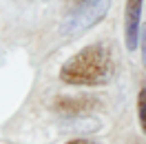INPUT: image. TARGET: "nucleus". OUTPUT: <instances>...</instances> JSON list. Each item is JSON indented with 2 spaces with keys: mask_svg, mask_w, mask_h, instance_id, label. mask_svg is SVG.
Wrapping results in <instances>:
<instances>
[{
  "mask_svg": "<svg viewBox=\"0 0 146 144\" xmlns=\"http://www.w3.org/2000/svg\"><path fill=\"white\" fill-rule=\"evenodd\" d=\"M139 42H142V58H144V64H146V25L144 29H139Z\"/></svg>",
  "mask_w": 146,
  "mask_h": 144,
  "instance_id": "7",
  "label": "nucleus"
},
{
  "mask_svg": "<svg viewBox=\"0 0 146 144\" xmlns=\"http://www.w3.org/2000/svg\"><path fill=\"white\" fill-rule=\"evenodd\" d=\"M69 9L62 20L60 33L62 36H80L93 25H98L106 11H109L111 0H66Z\"/></svg>",
  "mask_w": 146,
  "mask_h": 144,
  "instance_id": "2",
  "label": "nucleus"
},
{
  "mask_svg": "<svg viewBox=\"0 0 146 144\" xmlns=\"http://www.w3.org/2000/svg\"><path fill=\"white\" fill-rule=\"evenodd\" d=\"M64 144H102V142L91 140V137H73V140H69V142H64Z\"/></svg>",
  "mask_w": 146,
  "mask_h": 144,
  "instance_id": "6",
  "label": "nucleus"
},
{
  "mask_svg": "<svg viewBox=\"0 0 146 144\" xmlns=\"http://www.w3.org/2000/svg\"><path fill=\"white\" fill-rule=\"evenodd\" d=\"M142 9H144V0H126V7H124V45H126V51L137 49L139 29H142Z\"/></svg>",
  "mask_w": 146,
  "mask_h": 144,
  "instance_id": "3",
  "label": "nucleus"
},
{
  "mask_svg": "<svg viewBox=\"0 0 146 144\" xmlns=\"http://www.w3.org/2000/svg\"><path fill=\"white\" fill-rule=\"evenodd\" d=\"M137 120H139V129L146 135V84H142V89L137 93Z\"/></svg>",
  "mask_w": 146,
  "mask_h": 144,
  "instance_id": "5",
  "label": "nucleus"
},
{
  "mask_svg": "<svg viewBox=\"0 0 146 144\" xmlns=\"http://www.w3.org/2000/svg\"><path fill=\"white\" fill-rule=\"evenodd\" d=\"M93 107H98V102L89 95H60V98L53 100V111L55 113H62V115H69V117H75V115H84L93 111Z\"/></svg>",
  "mask_w": 146,
  "mask_h": 144,
  "instance_id": "4",
  "label": "nucleus"
},
{
  "mask_svg": "<svg viewBox=\"0 0 146 144\" xmlns=\"http://www.w3.org/2000/svg\"><path fill=\"white\" fill-rule=\"evenodd\" d=\"M113 60L111 51L102 42H93L73 53L60 67V80L71 87H100L111 80Z\"/></svg>",
  "mask_w": 146,
  "mask_h": 144,
  "instance_id": "1",
  "label": "nucleus"
}]
</instances>
